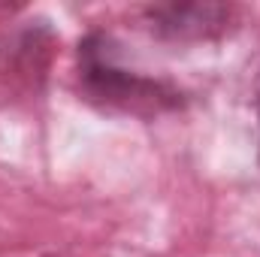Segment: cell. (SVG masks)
<instances>
[{"mask_svg": "<svg viewBox=\"0 0 260 257\" xmlns=\"http://www.w3.org/2000/svg\"><path fill=\"white\" fill-rule=\"evenodd\" d=\"M79 82L91 103L112 112L151 118L185 106V94L176 85L121 67L115 40L103 30H94L79 43Z\"/></svg>", "mask_w": 260, "mask_h": 257, "instance_id": "6da1fadb", "label": "cell"}, {"mask_svg": "<svg viewBox=\"0 0 260 257\" xmlns=\"http://www.w3.org/2000/svg\"><path fill=\"white\" fill-rule=\"evenodd\" d=\"M151 30L167 40H209L227 30L233 9L221 3H164L145 9Z\"/></svg>", "mask_w": 260, "mask_h": 257, "instance_id": "7a4b0ae2", "label": "cell"}, {"mask_svg": "<svg viewBox=\"0 0 260 257\" xmlns=\"http://www.w3.org/2000/svg\"><path fill=\"white\" fill-rule=\"evenodd\" d=\"M257 118H260V88H257Z\"/></svg>", "mask_w": 260, "mask_h": 257, "instance_id": "3957f363", "label": "cell"}]
</instances>
